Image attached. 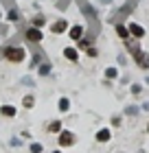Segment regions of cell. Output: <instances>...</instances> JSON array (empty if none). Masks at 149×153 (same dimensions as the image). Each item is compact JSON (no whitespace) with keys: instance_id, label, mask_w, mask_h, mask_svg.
<instances>
[{"instance_id":"6da1fadb","label":"cell","mask_w":149,"mask_h":153,"mask_svg":"<svg viewBox=\"0 0 149 153\" xmlns=\"http://www.w3.org/2000/svg\"><path fill=\"white\" fill-rule=\"evenodd\" d=\"M0 55H2V59L9 61V64H22L26 59V55H29V51H26L22 44H4L0 48Z\"/></svg>"},{"instance_id":"7a4b0ae2","label":"cell","mask_w":149,"mask_h":153,"mask_svg":"<svg viewBox=\"0 0 149 153\" xmlns=\"http://www.w3.org/2000/svg\"><path fill=\"white\" fill-rule=\"evenodd\" d=\"M77 140H79L77 134H75V131H70V129H66V127L57 134V147H59V149H70V147H75Z\"/></svg>"},{"instance_id":"3957f363","label":"cell","mask_w":149,"mask_h":153,"mask_svg":"<svg viewBox=\"0 0 149 153\" xmlns=\"http://www.w3.org/2000/svg\"><path fill=\"white\" fill-rule=\"evenodd\" d=\"M136 4H138L136 0H125V4H121L118 9H114V13H112V22H123V20L136 9Z\"/></svg>"},{"instance_id":"277c9868","label":"cell","mask_w":149,"mask_h":153,"mask_svg":"<svg viewBox=\"0 0 149 153\" xmlns=\"http://www.w3.org/2000/svg\"><path fill=\"white\" fill-rule=\"evenodd\" d=\"M22 37H24V42L26 44H42L44 42V33H42V29H37V26H26V29L22 31Z\"/></svg>"},{"instance_id":"5b68a950","label":"cell","mask_w":149,"mask_h":153,"mask_svg":"<svg viewBox=\"0 0 149 153\" xmlns=\"http://www.w3.org/2000/svg\"><path fill=\"white\" fill-rule=\"evenodd\" d=\"M70 29V22L66 18H55L51 24H48V31L53 33V35H64V33H68Z\"/></svg>"},{"instance_id":"8992f818","label":"cell","mask_w":149,"mask_h":153,"mask_svg":"<svg viewBox=\"0 0 149 153\" xmlns=\"http://www.w3.org/2000/svg\"><path fill=\"white\" fill-rule=\"evenodd\" d=\"M132 61H134V66L138 68V70H149V51H140L136 53V55H132Z\"/></svg>"},{"instance_id":"52a82bcc","label":"cell","mask_w":149,"mask_h":153,"mask_svg":"<svg viewBox=\"0 0 149 153\" xmlns=\"http://www.w3.org/2000/svg\"><path fill=\"white\" fill-rule=\"evenodd\" d=\"M77 2H79L81 13H83L88 20H97V18H99V7H97V4H90L88 0H77Z\"/></svg>"},{"instance_id":"ba28073f","label":"cell","mask_w":149,"mask_h":153,"mask_svg":"<svg viewBox=\"0 0 149 153\" xmlns=\"http://www.w3.org/2000/svg\"><path fill=\"white\" fill-rule=\"evenodd\" d=\"M66 35L73 39V42H79L83 35H86V26H83L81 22H75V24H70V29H68Z\"/></svg>"},{"instance_id":"9c48e42d","label":"cell","mask_w":149,"mask_h":153,"mask_svg":"<svg viewBox=\"0 0 149 153\" xmlns=\"http://www.w3.org/2000/svg\"><path fill=\"white\" fill-rule=\"evenodd\" d=\"M61 55H64V59L66 61H70V64H79V57H81V51L77 46H66L61 51Z\"/></svg>"},{"instance_id":"30bf717a","label":"cell","mask_w":149,"mask_h":153,"mask_svg":"<svg viewBox=\"0 0 149 153\" xmlns=\"http://www.w3.org/2000/svg\"><path fill=\"white\" fill-rule=\"evenodd\" d=\"M140 48H143V46H140V39H136V37H127L123 42V51L130 55V57H132V55H136Z\"/></svg>"},{"instance_id":"8fae6325","label":"cell","mask_w":149,"mask_h":153,"mask_svg":"<svg viewBox=\"0 0 149 153\" xmlns=\"http://www.w3.org/2000/svg\"><path fill=\"white\" fill-rule=\"evenodd\" d=\"M127 29H130V35H132V37H136V39H143V37L147 35L145 26H143V24H138V22H134V20H130V22H127Z\"/></svg>"},{"instance_id":"7c38bea8","label":"cell","mask_w":149,"mask_h":153,"mask_svg":"<svg viewBox=\"0 0 149 153\" xmlns=\"http://www.w3.org/2000/svg\"><path fill=\"white\" fill-rule=\"evenodd\" d=\"M94 140H97L99 144H108V142L112 140V127H101V129H97Z\"/></svg>"},{"instance_id":"4fadbf2b","label":"cell","mask_w":149,"mask_h":153,"mask_svg":"<svg viewBox=\"0 0 149 153\" xmlns=\"http://www.w3.org/2000/svg\"><path fill=\"white\" fill-rule=\"evenodd\" d=\"M114 33H116V37L121 42H125L127 37H132L130 35V29H127V22H114Z\"/></svg>"},{"instance_id":"5bb4252c","label":"cell","mask_w":149,"mask_h":153,"mask_svg":"<svg viewBox=\"0 0 149 153\" xmlns=\"http://www.w3.org/2000/svg\"><path fill=\"white\" fill-rule=\"evenodd\" d=\"M94 37H97L94 33H90V35H83L79 42H75V46H77V48H79V51L83 53V51H88V48H90L92 44H94Z\"/></svg>"},{"instance_id":"9a60e30c","label":"cell","mask_w":149,"mask_h":153,"mask_svg":"<svg viewBox=\"0 0 149 153\" xmlns=\"http://www.w3.org/2000/svg\"><path fill=\"white\" fill-rule=\"evenodd\" d=\"M42 61H46L44 51H33V57H31V61H29V70H37V66L42 64Z\"/></svg>"},{"instance_id":"2e32d148","label":"cell","mask_w":149,"mask_h":153,"mask_svg":"<svg viewBox=\"0 0 149 153\" xmlns=\"http://www.w3.org/2000/svg\"><path fill=\"white\" fill-rule=\"evenodd\" d=\"M0 116L2 118H16L18 116V107L11 105V103H4V105H0Z\"/></svg>"},{"instance_id":"e0dca14e","label":"cell","mask_w":149,"mask_h":153,"mask_svg":"<svg viewBox=\"0 0 149 153\" xmlns=\"http://www.w3.org/2000/svg\"><path fill=\"white\" fill-rule=\"evenodd\" d=\"M118 76H121V68L118 66H108L103 70V79H108V81H118Z\"/></svg>"},{"instance_id":"ac0fdd59","label":"cell","mask_w":149,"mask_h":153,"mask_svg":"<svg viewBox=\"0 0 149 153\" xmlns=\"http://www.w3.org/2000/svg\"><path fill=\"white\" fill-rule=\"evenodd\" d=\"M70 107H73V101H70L68 96H59V101H57V112H59V114H68Z\"/></svg>"},{"instance_id":"d6986e66","label":"cell","mask_w":149,"mask_h":153,"mask_svg":"<svg viewBox=\"0 0 149 153\" xmlns=\"http://www.w3.org/2000/svg\"><path fill=\"white\" fill-rule=\"evenodd\" d=\"M61 129H64V120H59V118H55V120H51L46 125V131H48V134H53V136H57Z\"/></svg>"},{"instance_id":"ffe728a7","label":"cell","mask_w":149,"mask_h":153,"mask_svg":"<svg viewBox=\"0 0 149 153\" xmlns=\"http://www.w3.org/2000/svg\"><path fill=\"white\" fill-rule=\"evenodd\" d=\"M31 26H37V29H42V26L48 24V18L44 16V13H35V16H31Z\"/></svg>"},{"instance_id":"44dd1931","label":"cell","mask_w":149,"mask_h":153,"mask_svg":"<svg viewBox=\"0 0 149 153\" xmlns=\"http://www.w3.org/2000/svg\"><path fill=\"white\" fill-rule=\"evenodd\" d=\"M4 18H7V22H9V24H18L20 20H22V13H20L16 7H11V9L7 11V16H4Z\"/></svg>"},{"instance_id":"7402d4cb","label":"cell","mask_w":149,"mask_h":153,"mask_svg":"<svg viewBox=\"0 0 149 153\" xmlns=\"http://www.w3.org/2000/svg\"><path fill=\"white\" fill-rule=\"evenodd\" d=\"M35 72H37V76H48V74H51L53 72V64H51V61H42V64L37 66V70H35Z\"/></svg>"},{"instance_id":"603a6c76","label":"cell","mask_w":149,"mask_h":153,"mask_svg":"<svg viewBox=\"0 0 149 153\" xmlns=\"http://www.w3.org/2000/svg\"><path fill=\"white\" fill-rule=\"evenodd\" d=\"M143 112L140 109V105H134V103H130V105H125L123 109V116H130V118H138V114Z\"/></svg>"},{"instance_id":"cb8c5ba5","label":"cell","mask_w":149,"mask_h":153,"mask_svg":"<svg viewBox=\"0 0 149 153\" xmlns=\"http://www.w3.org/2000/svg\"><path fill=\"white\" fill-rule=\"evenodd\" d=\"M130 59H132V57H130L125 51H118V55H116V64H118V68H127Z\"/></svg>"},{"instance_id":"d4e9b609","label":"cell","mask_w":149,"mask_h":153,"mask_svg":"<svg viewBox=\"0 0 149 153\" xmlns=\"http://www.w3.org/2000/svg\"><path fill=\"white\" fill-rule=\"evenodd\" d=\"M143 90H145L143 83H138V81H132L130 83V94L132 96H140V94H143Z\"/></svg>"},{"instance_id":"484cf974","label":"cell","mask_w":149,"mask_h":153,"mask_svg":"<svg viewBox=\"0 0 149 153\" xmlns=\"http://www.w3.org/2000/svg\"><path fill=\"white\" fill-rule=\"evenodd\" d=\"M20 85H24V88H35V85H37V83H35V76H31V74H24L22 76V79H20Z\"/></svg>"},{"instance_id":"4316f807","label":"cell","mask_w":149,"mask_h":153,"mask_svg":"<svg viewBox=\"0 0 149 153\" xmlns=\"http://www.w3.org/2000/svg\"><path fill=\"white\" fill-rule=\"evenodd\" d=\"M22 107L24 109H33L35 107V96L33 94H26L24 99H22Z\"/></svg>"},{"instance_id":"83f0119b","label":"cell","mask_w":149,"mask_h":153,"mask_svg":"<svg viewBox=\"0 0 149 153\" xmlns=\"http://www.w3.org/2000/svg\"><path fill=\"white\" fill-rule=\"evenodd\" d=\"M29 153H44V144L37 142V140L29 142Z\"/></svg>"},{"instance_id":"f1b7e54d","label":"cell","mask_w":149,"mask_h":153,"mask_svg":"<svg viewBox=\"0 0 149 153\" xmlns=\"http://www.w3.org/2000/svg\"><path fill=\"white\" fill-rule=\"evenodd\" d=\"M83 55H86V57H90V59H97L99 55H101V51H99V48H97L94 44H92V46L88 48V51H83Z\"/></svg>"},{"instance_id":"f546056e","label":"cell","mask_w":149,"mask_h":153,"mask_svg":"<svg viewBox=\"0 0 149 153\" xmlns=\"http://www.w3.org/2000/svg\"><path fill=\"white\" fill-rule=\"evenodd\" d=\"M121 125H123V116H121V114H114V116L110 118V127H112V129L121 127Z\"/></svg>"},{"instance_id":"4dcf8cb0","label":"cell","mask_w":149,"mask_h":153,"mask_svg":"<svg viewBox=\"0 0 149 153\" xmlns=\"http://www.w3.org/2000/svg\"><path fill=\"white\" fill-rule=\"evenodd\" d=\"M114 0H97V7H110Z\"/></svg>"},{"instance_id":"1f68e13d","label":"cell","mask_w":149,"mask_h":153,"mask_svg":"<svg viewBox=\"0 0 149 153\" xmlns=\"http://www.w3.org/2000/svg\"><path fill=\"white\" fill-rule=\"evenodd\" d=\"M20 144H22L20 138H11V147H20Z\"/></svg>"},{"instance_id":"d6a6232c","label":"cell","mask_w":149,"mask_h":153,"mask_svg":"<svg viewBox=\"0 0 149 153\" xmlns=\"http://www.w3.org/2000/svg\"><path fill=\"white\" fill-rule=\"evenodd\" d=\"M140 109H143V112H149V101H143V105H140Z\"/></svg>"},{"instance_id":"836d02e7","label":"cell","mask_w":149,"mask_h":153,"mask_svg":"<svg viewBox=\"0 0 149 153\" xmlns=\"http://www.w3.org/2000/svg\"><path fill=\"white\" fill-rule=\"evenodd\" d=\"M145 85H147V88H149V74H147V76H145Z\"/></svg>"},{"instance_id":"e575fe53","label":"cell","mask_w":149,"mask_h":153,"mask_svg":"<svg viewBox=\"0 0 149 153\" xmlns=\"http://www.w3.org/2000/svg\"><path fill=\"white\" fill-rule=\"evenodd\" d=\"M51 153H64V149H55V151H51Z\"/></svg>"},{"instance_id":"d590c367","label":"cell","mask_w":149,"mask_h":153,"mask_svg":"<svg viewBox=\"0 0 149 153\" xmlns=\"http://www.w3.org/2000/svg\"><path fill=\"white\" fill-rule=\"evenodd\" d=\"M2 18H4V16H2V13H0V26H2Z\"/></svg>"},{"instance_id":"8d00e7d4","label":"cell","mask_w":149,"mask_h":153,"mask_svg":"<svg viewBox=\"0 0 149 153\" xmlns=\"http://www.w3.org/2000/svg\"><path fill=\"white\" fill-rule=\"evenodd\" d=\"M147 134H149V123H147Z\"/></svg>"},{"instance_id":"74e56055","label":"cell","mask_w":149,"mask_h":153,"mask_svg":"<svg viewBox=\"0 0 149 153\" xmlns=\"http://www.w3.org/2000/svg\"><path fill=\"white\" fill-rule=\"evenodd\" d=\"M13 2H16V0H13Z\"/></svg>"},{"instance_id":"f35d334b","label":"cell","mask_w":149,"mask_h":153,"mask_svg":"<svg viewBox=\"0 0 149 153\" xmlns=\"http://www.w3.org/2000/svg\"><path fill=\"white\" fill-rule=\"evenodd\" d=\"M136 2H138V0H136Z\"/></svg>"},{"instance_id":"ab89813d","label":"cell","mask_w":149,"mask_h":153,"mask_svg":"<svg viewBox=\"0 0 149 153\" xmlns=\"http://www.w3.org/2000/svg\"><path fill=\"white\" fill-rule=\"evenodd\" d=\"M123 153H125V151H123Z\"/></svg>"}]
</instances>
